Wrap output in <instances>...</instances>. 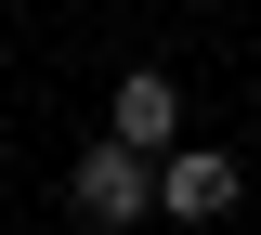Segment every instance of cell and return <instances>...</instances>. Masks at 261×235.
<instances>
[{"mask_svg":"<svg viewBox=\"0 0 261 235\" xmlns=\"http://www.w3.org/2000/svg\"><path fill=\"white\" fill-rule=\"evenodd\" d=\"M65 209H79V222H144V209H157V157H130V144H79V170H65Z\"/></svg>","mask_w":261,"mask_h":235,"instance_id":"6da1fadb","label":"cell"},{"mask_svg":"<svg viewBox=\"0 0 261 235\" xmlns=\"http://www.w3.org/2000/svg\"><path fill=\"white\" fill-rule=\"evenodd\" d=\"M105 144H130V157H157V170H170V157H183V92H170L157 66H130L118 105H105Z\"/></svg>","mask_w":261,"mask_h":235,"instance_id":"7a4b0ae2","label":"cell"},{"mask_svg":"<svg viewBox=\"0 0 261 235\" xmlns=\"http://www.w3.org/2000/svg\"><path fill=\"white\" fill-rule=\"evenodd\" d=\"M157 209H183V222H222V209H235V157H222V144H183V157L157 170Z\"/></svg>","mask_w":261,"mask_h":235,"instance_id":"3957f363","label":"cell"}]
</instances>
